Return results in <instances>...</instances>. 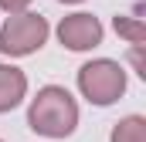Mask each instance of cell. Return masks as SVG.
<instances>
[{
	"mask_svg": "<svg viewBox=\"0 0 146 142\" xmlns=\"http://www.w3.org/2000/svg\"><path fill=\"white\" fill-rule=\"evenodd\" d=\"M48 34H51V24L44 14H34V10L10 14L0 27V54L3 58H27L48 44Z\"/></svg>",
	"mask_w": 146,
	"mask_h": 142,
	"instance_id": "3",
	"label": "cell"
},
{
	"mask_svg": "<svg viewBox=\"0 0 146 142\" xmlns=\"http://www.w3.org/2000/svg\"><path fill=\"white\" fill-rule=\"evenodd\" d=\"M58 3H82V0H58Z\"/></svg>",
	"mask_w": 146,
	"mask_h": 142,
	"instance_id": "9",
	"label": "cell"
},
{
	"mask_svg": "<svg viewBox=\"0 0 146 142\" xmlns=\"http://www.w3.org/2000/svg\"><path fill=\"white\" fill-rule=\"evenodd\" d=\"M24 98H27V74L14 64L0 61V115L14 112Z\"/></svg>",
	"mask_w": 146,
	"mask_h": 142,
	"instance_id": "5",
	"label": "cell"
},
{
	"mask_svg": "<svg viewBox=\"0 0 146 142\" xmlns=\"http://www.w3.org/2000/svg\"><path fill=\"white\" fill-rule=\"evenodd\" d=\"M126 68L112 58H95V61H85L78 68V91L85 102L106 108L115 105L122 95H126Z\"/></svg>",
	"mask_w": 146,
	"mask_h": 142,
	"instance_id": "2",
	"label": "cell"
},
{
	"mask_svg": "<svg viewBox=\"0 0 146 142\" xmlns=\"http://www.w3.org/2000/svg\"><path fill=\"white\" fill-rule=\"evenodd\" d=\"M27 125L44 139H68L78 125V102L68 88L44 85L27 105Z\"/></svg>",
	"mask_w": 146,
	"mask_h": 142,
	"instance_id": "1",
	"label": "cell"
},
{
	"mask_svg": "<svg viewBox=\"0 0 146 142\" xmlns=\"http://www.w3.org/2000/svg\"><path fill=\"white\" fill-rule=\"evenodd\" d=\"M109 142H146V118L143 115H126L112 125Z\"/></svg>",
	"mask_w": 146,
	"mask_h": 142,
	"instance_id": "7",
	"label": "cell"
},
{
	"mask_svg": "<svg viewBox=\"0 0 146 142\" xmlns=\"http://www.w3.org/2000/svg\"><path fill=\"white\" fill-rule=\"evenodd\" d=\"M112 31L122 37L129 47H143V41H146V24L139 17V10L136 14H115L112 17Z\"/></svg>",
	"mask_w": 146,
	"mask_h": 142,
	"instance_id": "6",
	"label": "cell"
},
{
	"mask_svg": "<svg viewBox=\"0 0 146 142\" xmlns=\"http://www.w3.org/2000/svg\"><path fill=\"white\" fill-rule=\"evenodd\" d=\"M0 142H3V139H0Z\"/></svg>",
	"mask_w": 146,
	"mask_h": 142,
	"instance_id": "10",
	"label": "cell"
},
{
	"mask_svg": "<svg viewBox=\"0 0 146 142\" xmlns=\"http://www.w3.org/2000/svg\"><path fill=\"white\" fill-rule=\"evenodd\" d=\"M31 3H34V0H0V10L10 17V14H24Z\"/></svg>",
	"mask_w": 146,
	"mask_h": 142,
	"instance_id": "8",
	"label": "cell"
},
{
	"mask_svg": "<svg viewBox=\"0 0 146 142\" xmlns=\"http://www.w3.org/2000/svg\"><path fill=\"white\" fill-rule=\"evenodd\" d=\"M54 34H58V41H61V47H68V51H92V47L102 44L106 27H102V20H99L95 14L75 10V14H68V17H61V24H58Z\"/></svg>",
	"mask_w": 146,
	"mask_h": 142,
	"instance_id": "4",
	"label": "cell"
}]
</instances>
